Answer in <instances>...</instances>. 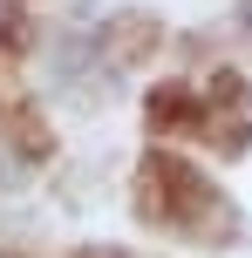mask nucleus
I'll use <instances>...</instances> for the list:
<instances>
[{
  "label": "nucleus",
  "instance_id": "obj_4",
  "mask_svg": "<svg viewBox=\"0 0 252 258\" xmlns=\"http://www.w3.org/2000/svg\"><path fill=\"white\" fill-rule=\"evenodd\" d=\"M27 41V21H21V7H7L0 0V48H21Z\"/></svg>",
  "mask_w": 252,
  "mask_h": 258
},
{
  "label": "nucleus",
  "instance_id": "obj_3",
  "mask_svg": "<svg viewBox=\"0 0 252 258\" xmlns=\"http://www.w3.org/2000/svg\"><path fill=\"white\" fill-rule=\"evenodd\" d=\"M0 129H7V136L21 143L27 156H48V129H41V116H34V102H27V95L14 89L7 75H0Z\"/></svg>",
  "mask_w": 252,
  "mask_h": 258
},
{
  "label": "nucleus",
  "instance_id": "obj_1",
  "mask_svg": "<svg viewBox=\"0 0 252 258\" xmlns=\"http://www.w3.org/2000/svg\"><path fill=\"white\" fill-rule=\"evenodd\" d=\"M136 211H143L150 224L212 238V245H232V231H239L232 204H225L191 163H177V156H150V163L136 170Z\"/></svg>",
  "mask_w": 252,
  "mask_h": 258
},
{
  "label": "nucleus",
  "instance_id": "obj_2",
  "mask_svg": "<svg viewBox=\"0 0 252 258\" xmlns=\"http://www.w3.org/2000/svg\"><path fill=\"white\" fill-rule=\"evenodd\" d=\"M198 129L225 156H239L245 143H252V89H245L239 75H212V89H205V102H198Z\"/></svg>",
  "mask_w": 252,
  "mask_h": 258
},
{
  "label": "nucleus",
  "instance_id": "obj_5",
  "mask_svg": "<svg viewBox=\"0 0 252 258\" xmlns=\"http://www.w3.org/2000/svg\"><path fill=\"white\" fill-rule=\"evenodd\" d=\"M245 34H252V0H245Z\"/></svg>",
  "mask_w": 252,
  "mask_h": 258
},
{
  "label": "nucleus",
  "instance_id": "obj_6",
  "mask_svg": "<svg viewBox=\"0 0 252 258\" xmlns=\"http://www.w3.org/2000/svg\"><path fill=\"white\" fill-rule=\"evenodd\" d=\"M89 258H123V251H89Z\"/></svg>",
  "mask_w": 252,
  "mask_h": 258
}]
</instances>
